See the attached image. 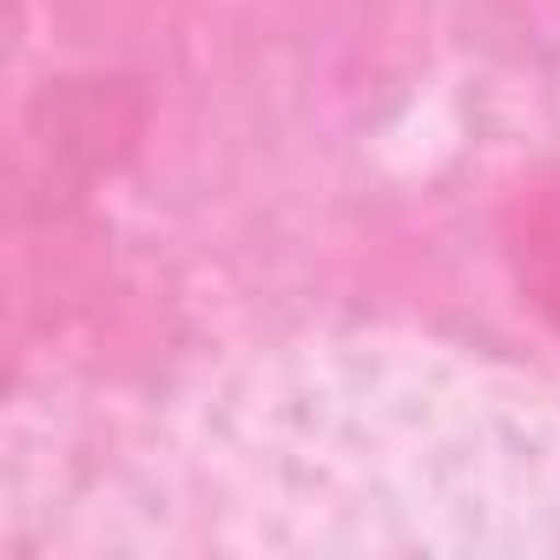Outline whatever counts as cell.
I'll return each mask as SVG.
<instances>
[{"mask_svg": "<svg viewBox=\"0 0 560 560\" xmlns=\"http://www.w3.org/2000/svg\"><path fill=\"white\" fill-rule=\"evenodd\" d=\"M514 257H521V284L534 291V304L560 324V185H547V191L534 198Z\"/></svg>", "mask_w": 560, "mask_h": 560, "instance_id": "6da1fadb", "label": "cell"}]
</instances>
